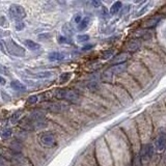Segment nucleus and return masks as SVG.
I'll list each match as a JSON object with an SVG mask.
<instances>
[{"instance_id":"1","label":"nucleus","mask_w":166,"mask_h":166,"mask_svg":"<svg viewBox=\"0 0 166 166\" xmlns=\"http://www.w3.org/2000/svg\"><path fill=\"white\" fill-rule=\"evenodd\" d=\"M5 44V47H6V50L9 54L14 55V56H17V57H23L26 55V51L25 49L22 46H20L19 44H17L14 40H7L6 42H4Z\"/></svg>"},{"instance_id":"2","label":"nucleus","mask_w":166,"mask_h":166,"mask_svg":"<svg viewBox=\"0 0 166 166\" xmlns=\"http://www.w3.org/2000/svg\"><path fill=\"white\" fill-rule=\"evenodd\" d=\"M9 14L11 16L12 19L16 20L17 22H21L25 17H26V12H25V9L20 4L14 3L11 4L9 9Z\"/></svg>"},{"instance_id":"3","label":"nucleus","mask_w":166,"mask_h":166,"mask_svg":"<svg viewBox=\"0 0 166 166\" xmlns=\"http://www.w3.org/2000/svg\"><path fill=\"white\" fill-rule=\"evenodd\" d=\"M41 107H43V109H46L48 111L50 112H55V113H58V112H61L65 110L67 106L61 103H53V102H47V103H44V104L41 105Z\"/></svg>"},{"instance_id":"4","label":"nucleus","mask_w":166,"mask_h":166,"mask_svg":"<svg viewBox=\"0 0 166 166\" xmlns=\"http://www.w3.org/2000/svg\"><path fill=\"white\" fill-rule=\"evenodd\" d=\"M40 142L46 147H53L56 145V138L51 133H44L40 137Z\"/></svg>"},{"instance_id":"5","label":"nucleus","mask_w":166,"mask_h":166,"mask_svg":"<svg viewBox=\"0 0 166 166\" xmlns=\"http://www.w3.org/2000/svg\"><path fill=\"white\" fill-rule=\"evenodd\" d=\"M153 154H154V147L152 144L147 143V144L142 145L141 152H140V157H141L143 161L150 160L153 157Z\"/></svg>"},{"instance_id":"6","label":"nucleus","mask_w":166,"mask_h":166,"mask_svg":"<svg viewBox=\"0 0 166 166\" xmlns=\"http://www.w3.org/2000/svg\"><path fill=\"white\" fill-rule=\"evenodd\" d=\"M166 147V133L161 132L159 136L156 139V148L160 152H162Z\"/></svg>"},{"instance_id":"7","label":"nucleus","mask_w":166,"mask_h":166,"mask_svg":"<svg viewBox=\"0 0 166 166\" xmlns=\"http://www.w3.org/2000/svg\"><path fill=\"white\" fill-rule=\"evenodd\" d=\"M141 46V41L140 40H133V41H130L127 43V45H126V50L129 52H134L138 50Z\"/></svg>"},{"instance_id":"8","label":"nucleus","mask_w":166,"mask_h":166,"mask_svg":"<svg viewBox=\"0 0 166 166\" xmlns=\"http://www.w3.org/2000/svg\"><path fill=\"white\" fill-rule=\"evenodd\" d=\"M160 20H161L160 16H154V17H152V18L145 20L144 23H143V26H144L145 28H153V27H155L156 25H158Z\"/></svg>"},{"instance_id":"9","label":"nucleus","mask_w":166,"mask_h":166,"mask_svg":"<svg viewBox=\"0 0 166 166\" xmlns=\"http://www.w3.org/2000/svg\"><path fill=\"white\" fill-rule=\"evenodd\" d=\"M24 45L26 46V48L30 51H39L40 49H41V45L37 44L36 42H33L31 41V40H25L24 41Z\"/></svg>"},{"instance_id":"10","label":"nucleus","mask_w":166,"mask_h":166,"mask_svg":"<svg viewBox=\"0 0 166 166\" xmlns=\"http://www.w3.org/2000/svg\"><path fill=\"white\" fill-rule=\"evenodd\" d=\"M67 88H57L53 92V97L56 100H65V97H67Z\"/></svg>"},{"instance_id":"11","label":"nucleus","mask_w":166,"mask_h":166,"mask_svg":"<svg viewBox=\"0 0 166 166\" xmlns=\"http://www.w3.org/2000/svg\"><path fill=\"white\" fill-rule=\"evenodd\" d=\"M64 58V54L57 51L51 52V53H49V55H48V59L50 61H59V60H62Z\"/></svg>"},{"instance_id":"12","label":"nucleus","mask_w":166,"mask_h":166,"mask_svg":"<svg viewBox=\"0 0 166 166\" xmlns=\"http://www.w3.org/2000/svg\"><path fill=\"white\" fill-rule=\"evenodd\" d=\"M128 57H129V54H128V53H120L119 55H116V56L112 59V64H114L115 65L124 64L126 60L128 59Z\"/></svg>"},{"instance_id":"13","label":"nucleus","mask_w":166,"mask_h":166,"mask_svg":"<svg viewBox=\"0 0 166 166\" xmlns=\"http://www.w3.org/2000/svg\"><path fill=\"white\" fill-rule=\"evenodd\" d=\"M11 86L14 90H17V92H25L26 90V86L21 83L18 80H14V81L11 82Z\"/></svg>"},{"instance_id":"14","label":"nucleus","mask_w":166,"mask_h":166,"mask_svg":"<svg viewBox=\"0 0 166 166\" xmlns=\"http://www.w3.org/2000/svg\"><path fill=\"white\" fill-rule=\"evenodd\" d=\"M126 69H127V65L125 64H116L114 65V67H112L109 71L111 72L112 75H116V74H119V73H123Z\"/></svg>"},{"instance_id":"15","label":"nucleus","mask_w":166,"mask_h":166,"mask_svg":"<svg viewBox=\"0 0 166 166\" xmlns=\"http://www.w3.org/2000/svg\"><path fill=\"white\" fill-rule=\"evenodd\" d=\"M89 22H90V18H89V17H84V18L82 19V21L79 23V25H78V27H77L78 30H80V31L84 30L87 27V25L89 24Z\"/></svg>"},{"instance_id":"16","label":"nucleus","mask_w":166,"mask_h":166,"mask_svg":"<svg viewBox=\"0 0 166 166\" xmlns=\"http://www.w3.org/2000/svg\"><path fill=\"white\" fill-rule=\"evenodd\" d=\"M120 9H122V2H120V1L115 2V3H113L112 6L110 7V14H111V15H116L117 12L120 11Z\"/></svg>"},{"instance_id":"17","label":"nucleus","mask_w":166,"mask_h":166,"mask_svg":"<svg viewBox=\"0 0 166 166\" xmlns=\"http://www.w3.org/2000/svg\"><path fill=\"white\" fill-rule=\"evenodd\" d=\"M12 135V129H9V128H5V129H3L1 132V138L4 140L11 138Z\"/></svg>"},{"instance_id":"18","label":"nucleus","mask_w":166,"mask_h":166,"mask_svg":"<svg viewBox=\"0 0 166 166\" xmlns=\"http://www.w3.org/2000/svg\"><path fill=\"white\" fill-rule=\"evenodd\" d=\"M113 55H114V50L109 49V50H105V51L102 53L101 57H102V59H109V58H111Z\"/></svg>"},{"instance_id":"19","label":"nucleus","mask_w":166,"mask_h":166,"mask_svg":"<svg viewBox=\"0 0 166 166\" xmlns=\"http://www.w3.org/2000/svg\"><path fill=\"white\" fill-rule=\"evenodd\" d=\"M70 78H71V73H64V74L60 75L59 81H60V83H65L69 81Z\"/></svg>"},{"instance_id":"20","label":"nucleus","mask_w":166,"mask_h":166,"mask_svg":"<svg viewBox=\"0 0 166 166\" xmlns=\"http://www.w3.org/2000/svg\"><path fill=\"white\" fill-rule=\"evenodd\" d=\"M37 101H39V95H30L28 99H27V104L33 105V104H36V103H37Z\"/></svg>"},{"instance_id":"21","label":"nucleus","mask_w":166,"mask_h":166,"mask_svg":"<svg viewBox=\"0 0 166 166\" xmlns=\"http://www.w3.org/2000/svg\"><path fill=\"white\" fill-rule=\"evenodd\" d=\"M82 16H81V14H76V15H74L73 16V18H72V23H75V24H77V25H79L80 22L82 21Z\"/></svg>"},{"instance_id":"22","label":"nucleus","mask_w":166,"mask_h":166,"mask_svg":"<svg viewBox=\"0 0 166 166\" xmlns=\"http://www.w3.org/2000/svg\"><path fill=\"white\" fill-rule=\"evenodd\" d=\"M89 40V36L87 34H79L77 36V42L78 43H85Z\"/></svg>"},{"instance_id":"23","label":"nucleus","mask_w":166,"mask_h":166,"mask_svg":"<svg viewBox=\"0 0 166 166\" xmlns=\"http://www.w3.org/2000/svg\"><path fill=\"white\" fill-rule=\"evenodd\" d=\"M51 76H52V73H50V72H41V73L36 74V78H49Z\"/></svg>"},{"instance_id":"24","label":"nucleus","mask_w":166,"mask_h":166,"mask_svg":"<svg viewBox=\"0 0 166 166\" xmlns=\"http://www.w3.org/2000/svg\"><path fill=\"white\" fill-rule=\"evenodd\" d=\"M20 116H21V112H16L12 114V116L11 117V122L12 123V124H15V123H17L20 119Z\"/></svg>"},{"instance_id":"25","label":"nucleus","mask_w":166,"mask_h":166,"mask_svg":"<svg viewBox=\"0 0 166 166\" xmlns=\"http://www.w3.org/2000/svg\"><path fill=\"white\" fill-rule=\"evenodd\" d=\"M24 27H25V24L23 23V22H17L16 23V29L17 30H22V29H24Z\"/></svg>"},{"instance_id":"26","label":"nucleus","mask_w":166,"mask_h":166,"mask_svg":"<svg viewBox=\"0 0 166 166\" xmlns=\"http://www.w3.org/2000/svg\"><path fill=\"white\" fill-rule=\"evenodd\" d=\"M141 157L140 156H137L135 158V161H134V166H141Z\"/></svg>"},{"instance_id":"27","label":"nucleus","mask_w":166,"mask_h":166,"mask_svg":"<svg viewBox=\"0 0 166 166\" xmlns=\"http://www.w3.org/2000/svg\"><path fill=\"white\" fill-rule=\"evenodd\" d=\"M148 6H150V4H147V6H144L143 9H141V11H139V12L137 14V17H140V16H142V15H144L145 12H147V11L148 9Z\"/></svg>"},{"instance_id":"28","label":"nucleus","mask_w":166,"mask_h":166,"mask_svg":"<svg viewBox=\"0 0 166 166\" xmlns=\"http://www.w3.org/2000/svg\"><path fill=\"white\" fill-rule=\"evenodd\" d=\"M58 42L60 43V44H64V43H67V39L64 36H59L58 37Z\"/></svg>"},{"instance_id":"29","label":"nucleus","mask_w":166,"mask_h":166,"mask_svg":"<svg viewBox=\"0 0 166 166\" xmlns=\"http://www.w3.org/2000/svg\"><path fill=\"white\" fill-rule=\"evenodd\" d=\"M5 17H3L2 16L1 17V22H0V25H1V26H5Z\"/></svg>"},{"instance_id":"30","label":"nucleus","mask_w":166,"mask_h":166,"mask_svg":"<svg viewBox=\"0 0 166 166\" xmlns=\"http://www.w3.org/2000/svg\"><path fill=\"white\" fill-rule=\"evenodd\" d=\"M92 4H94V5H95V6H100V5H101V2H95V1H92Z\"/></svg>"},{"instance_id":"31","label":"nucleus","mask_w":166,"mask_h":166,"mask_svg":"<svg viewBox=\"0 0 166 166\" xmlns=\"http://www.w3.org/2000/svg\"><path fill=\"white\" fill-rule=\"evenodd\" d=\"M1 82H2V83H1L2 85L5 84V80H4V78H3V77H1Z\"/></svg>"}]
</instances>
